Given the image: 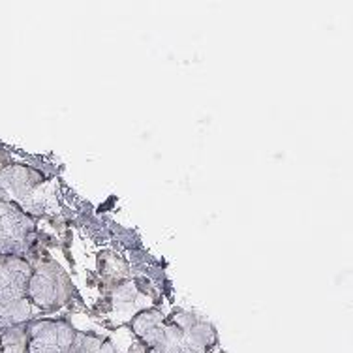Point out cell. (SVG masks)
Wrapping results in <instances>:
<instances>
[{
    "instance_id": "6",
    "label": "cell",
    "mask_w": 353,
    "mask_h": 353,
    "mask_svg": "<svg viewBox=\"0 0 353 353\" xmlns=\"http://www.w3.org/2000/svg\"><path fill=\"white\" fill-rule=\"evenodd\" d=\"M68 353H117V350L108 339L98 334L77 333Z\"/></svg>"
},
{
    "instance_id": "7",
    "label": "cell",
    "mask_w": 353,
    "mask_h": 353,
    "mask_svg": "<svg viewBox=\"0 0 353 353\" xmlns=\"http://www.w3.org/2000/svg\"><path fill=\"white\" fill-rule=\"evenodd\" d=\"M27 325L10 327L0 334V353H27Z\"/></svg>"
},
{
    "instance_id": "4",
    "label": "cell",
    "mask_w": 353,
    "mask_h": 353,
    "mask_svg": "<svg viewBox=\"0 0 353 353\" xmlns=\"http://www.w3.org/2000/svg\"><path fill=\"white\" fill-rule=\"evenodd\" d=\"M59 292H61V285L57 284V279L48 269H41V271L36 272L32 271L27 295L34 301L36 305L41 306V308H51V306L57 305Z\"/></svg>"
},
{
    "instance_id": "3",
    "label": "cell",
    "mask_w": 353,
    "mask_h": 353,
    "mask_svg": "<svg viewBox=\"0 0 353 353\" xmlns=\"http://www.w3.org/2000/svg\"><path fill=\"white\" fill-rule=\"evenodd\" d=\"M30 276H32L30 265L19 256H8L0 259V303L27 299Z\"/></svg>"
},
{
    "instance_id": "2",
    "label": "cell",
    "mask_w": 353,
    "mask_h": 353,
    "mask_svg": "<svg viewBox=\"0 0 353 353\" xmlns=\"http://www.w3.org/2000/svg\"><path fill=\"white\" fill-rule=\"evenodd\" d=\"M27 353H68L77 333L68 321L41 319L27 325Z\"/></svg>"
},
{
    "instance_id": "8",
    "label": "cell",
    "mask_w": 353,
    "mask_h": 353,
    "mask_svg": "<svg viewBox=\"0 0 353 353\" xmlns=\"http://www.w3.org/2000/svg\"><path fill=\"white\" fill-rule=\"evenodd\" d=\"M4 168V163H2V154H0V170Z\"/></svg>"
},
{
    "instance_id": "5",
    "label": "cell",
    "mask_w": 353,
    "mask_h": 353,
    "mask_svg": "<svg viewBox=\"0 0 353 353\" xmlns=\"http://www.w3.org/2000/svg\"><path fill=\"white\" fill-rule=\"evenodd\" d=\"M32 316L30 303L27 299L12 301V303H0V329L6 331L10 327L25 325Z\"/></svg>"
},
{
    "instance_id": "1",
    "label": "cell",
    "mask_w": 353,
    "mask_h": 353,
    "mask_svg": "<svg viewBox=\"0 0 353 353\" xmlns=\"http://www.w3.org/2000/svg\"><path fill=\"white\" fill-rule=\"evenodd\" d=\"M34 225L14 203L0 199V256H19L28 248L32 241Z\"/></svg>"
}]
</instances>
